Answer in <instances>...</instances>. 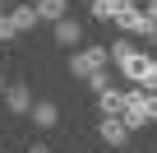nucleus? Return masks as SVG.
<instances>
[{"label":"nucleus","mask_w":157,"mask_h":153,"mask_svg":"<svg viewBox=\"0 0 157 153\" xmlns=\"http://www.w3.org/2000/svg\"><path fill=\"white\" fill-rule=\"evenodd\" d=\"M28 116H33V125H37V130H51V125L60 121V107H56V102H33V111H28Z\"/></svg>","instance_id":"10"},{"label":"nucleus","mask_w":157,"mask_h":153,"mask_svg":"<svg viewBox=\"0 0 157 153\" xmlns=\"http://www.w3.org/2000/svg\"><path fill=\"white\" fill-rule=\"evenodd\" d=\"M51 37H56L60 46H69V51H74L78 42H83V23H78V19H69V14H65L60 23H51Z\"/></svg>","instance_id":"6"},{"label":"nucleus","mask_w":157,"mask_h":153,"mask_svg":"<svg viewBox=\"0 0 157 153\" xmlns=\"http://www.w3.org/2000/svg\"><path fill=\"white\" fill-rule=\"evenodd\" d=\"M125 153H134V148H125Z\"/></svg>","instance_id":"20"},{"label":"nucleus","mask_w":157,"mask_h":153,"mask_svg":"<svg viewBox=\"0 0 157 153\" xmlns=\"http://www.w3.org/2000/svg\"><path fill=\"white\" fill-rule=\"evenodd\" d=\"M139 88H143V93H157V60H152V65L143 70V79H139Z\"/></svg>","instance_id":"14"},{"label":"nucleus","mask_w":157,"mask_h":153,"mask_svg":"<svg viewBox=\"0 0 157 153\" xmlns=\"http://www.w3.org/2000/svg\"><path fill=\"white\" fill-rule=\"evenodd\" d=\"M10 23H14V28H19V37H23V33H33V28H37V10H33V5H10Z\"/></svg>","instance_id":"9"},{"label":"nucleus","mask_w":157,"mask_h":153,"mask_svg":"<svg viewBox=\"0 0 157 153\" xmlns=\"http://www.w3.org/2000/svg\"><path fill=\"white\" fill-rule=\"evenodd\" d=\"M14 37H19V28L10 23V14H0V42H14Z\"/></svg>","instance_id":"15"},{"label":"nucleus","mask_w":157,"mask_h":153,"mask_svg":"<svg viewBox=\"0 0 157 153\" xmlns=\"http://www.w3.org/2000/svg\"><path fill=\"white\" fill-rule=\"evenodd\" d=\"M33 10H37V23L46 19V23H60L65 14H69V0H33Z\"/></svg>","instance_id":"8"},{"label":"nucleus","mask_w":157,"mask_h":153,"mask_svg":"<svg viewBox=\"0 0 157 153\" xmlns=\"http://www.w3.org/2000/svg\"><path fill=\"white\" fill-rule=\"evenodd\" d=\"M5 107H10L14 116H28V111H33V88H28V84H10V88H5Z\"/></svg>","instance_id":"7"},{"label":"nucleus","mask_w":157,"mask_h":153,"mask_svg":"<svg viewBox=\"0 0 157 153\" xmlns=\"http://www.w3.org/2000/svg\"><path fill=\"white\" fill-rule=\"evenodd\" d=\"M5 88H10V79H0V98H5Z\"/></svg>","instance_id":"18"},{"label":"nucleus","mask_w":157,"mask_h":153,"mask_svg":"<svg viewBox=\"0 0 157 153\" xmlns=\"http://www.w3.org/2000/svg\"><path fill=\"white\" fill-rule=\"evenodd\" d=\"M120 107H125V93L120 88H102L97 93V111L102 116H120Z\"/></svg>","instance_id":"12"},{"label":"nucleus","mask_w":157,"mask_h":153,"mask_svg":"<svg viewBox=\"0 0 157 153\" xmlns=\"http://www.w3.org/2000/svg\"><path fill=\"white\" fill-rule=\"evenodd\" d=\"M97 70H111L106 46H83V51L69 56V74H74V79H88V74H97Z\"/></svg>","instance_id":"3"},{"label":"nucleus","mask_w":157,"mask_h":153,"mask_svg":"<svg viewBox=\"0 0 157 153\" xmlns=\"http://www.w3.org/2000/svg\"><path fill=\"white\" fill-rule=\"evenodd\" d=\"M106 56H111V65H120V74H125V79H143V70L152 65V56L148 51H139V42L134 37H120V42H111L106 46Z\"/></svg>","instance_id":"1"},{"label":"nucleus","mask_w":157,"mask_h":153,"mask_svg":"<svg viewBox=\"0 0 157 153\" xmlns=\"http://www.w3.org/2000/svg\"><path fill=\"white\" fill-rule=\"evenodd\" d=\"M97 135H102V144H111V148H125L129 144V125L120 121V116H102V125H97Z\"/></svg>","instance_id":"5"},{"label":"nucleus","mask_w":157,"mask_h":153,"mask_svg":"<svg viewBox=\"0 0 157 153\" xmlns=\"http://www.w3.org/2000/svg\"><path fill=\"white\" fill-rule=\"evenodd\" d=\"M88 88H93V93L111 88V70H97V74H88Z\"/></svg>","instance_id":"13"},{"label":"nucleus","mask_w":157,"mask_h":153,"mask_svg":"<svg viewBox=\"0 0 157 153\" xmlns=\"http://www.w3.org/2000/svg\"><path fill=\"white\" fill-rule=\"evenodd\" d=\"M125 10H134V0H93V14H97V19H111V23H116Z\"/></svg>","instance_id":"11"},{"label":"nucleus","mask_w":157,"mask_h":153,"mask_svg":"<svg viewBox=\"0 0 157 153\" xmlns=\"http://www.w3.org/2000/svg\"><path fill=\"white\" fill-rule=\"evenodd\" d=\"M0 5H10V0H0Z\"/></svg>","instance_id":"19"},{"label":"nucleus","mask_w":157,"mask_h":153,"mask_svg":"<svg viewBox=\"0 0 157 153\" xmlns=\"http://www.w3.org/2000/svg\"><path fill=\"white\" fill-rule=\"evenodd\" d=\"M28 153H51V148H46V144H33V148H28Z\"/></svg>","instance_id":"17"},{"label":"nucleus","mask_w":157,"mask_h":153,"mask_svg":"<svg viewBox=\"0 0 157 153\" xmlns=\"http://www.w3.org/2000/svg\"><path fill=\"white\" fill-rule=\"evenodd\" d=\"M143 14H148V19L157 23V0H148V5H143Z\"/></svg>","instance_id":"16"},{"label":"nucleus","mask_w":157,"mask_h":153,"mask_svg":"<svg viewBox=\"0 0 157 153\" xmlns=\"http://www.w3.org/2000/svg\"><path fill=\"white\" fill-rule=\"evenodd\" d=\"M120 121H125L129 130H143V125H157V93H143V88L125 93V107H120Z\"/></svg>","instance_id":"2"},{"label":"nucleus","mask_w":157,"mask_h":153,"mask_svg":"<svg viewBox=\"0 0 157 153\" xmlns=\"http://www.w3.org/2000/svg\"><path fill=\"white\" fill-rule=\"evenodd\" d=\"M116 23L125 28V37H143V42H157V23H152L143 10H125Z\"/></svg>","instance_id":"4"}]
</instances>
